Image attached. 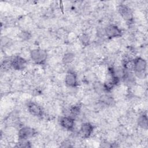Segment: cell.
Listing matches in <instances>:
<instances>
[{
  "mask_svg": "<svg viewBox=\"0 0 148 148\" xmlns=\"http://www.w3.org/2000/svg\"><path fill=\"white\" fill-rule=\"evenodd\" d=\"M138 125L140 127L147 129V117L146 114H143L139 116L138 120Z\"/></svg>",
  "mask_w": 148,
  "mask_h": 148,
  "instance_id": "obj_11",
  "label": "cell"
},
{
  "mask_svg": "<svg viewBox=\"0 0 148 148\" xmlns=\"http://www.w3.org/2000/svg\"><path fill=\"white\" fill-rule=\"evenodd\" d=\"M80 111V106L79 105H73L71 108L69 109V116L73 117V119L77 116L79 114Z\"/></svg>",
  "mask_w": 148,
  "mask_h": 148,
  "instance_id": "obj_12",
  "label": "cell"
},
{
  "mask_svg": "<svg viewBox=\"0 0 148 148\" xmlns=\"http://www.w3.org/2000/svg\"><path fill=\"white\" fill-rule=\"evenodd\" d=\"M36 133V132L35 129L29 127H23L18 131V139L19 140H27L33 137Z\"/></svg>",
  "mask_w": 148,
  "mask_h": 148,
  "instance_id": "obj_2",
  "label": "cell"
},
{
  "mask_svg": "<svg viewBox=\"0 0 148 148\" xmlns=\"http://www.w3.org/2000/svg\"><path fill=\"white\" fill-rule=\"evenodd\" d=\"M106 36L109 38H117L121 35V30L116 25L111 24L106 27L105 30Z\"/></svg>",
  "mask_w": 148,
  "mask_h": 148,
  "instance_id": "obj_5",
  "label": "cell"
},
{
  "mask_svg": "<svg viewBox=\"0 0 148 148\" xmlns=\"http://www.w3.org/2000/svg\"><path fill=\"white\" fill-rule=\"evenodd\" d=\"M74 119L69 116H64L61 117L60 120V125L64 128L68 130H73L75 125Z\"/></svg>",
  "mask_w": 148,
  "mask_h": 148,
  "instance_id": "obj_9",
  "label": "cell"
},
{
  "mask_svg": "<svg viewBox=\"0 0 148 148\" xmlns=\"http://www.w3.org/2000/svg\"><path fill=\"white\" fill-rule=\"evenodd\" d=\"M10 66L17 71H21L25 68L27 66V61L20 56L14 57L10 61Z\"/></svg>",
  "mask_w": 148,
  "mask_h": 148,
  "instance_id": "obj_4",
  "label": "cell"
},
{
  "mask_svg": "<svg viewBox=\"0 0 148 148\" xmlns=\"http://www.w3.org/2000/svg\"><path fill=\"white\" fill-rule=\"evenodd\" d=\"M47 53L45 50L40 49H35L31 51L30 57L32 60L37 64H43L47 59Z\"/></svg>",
  "mask_w": 148,
  "mask_h": 148,
  "instance_id": "obj_1",
  "label": "cell"
},
{
  "mask_svg": "<svg viewBox=\"0 0 148 148\" xmlns=\"http://www.w3.org/2000/svg\"><path fill=\"white\" fill-rule=\"evenodd\" d=\"M134 68L133 71L135 73H145L147 67L146 60L141 57H137L133 60Z\"/></svg>",
  "mask_w": 148,
  "mask_h": 148,
  "instance_id": "obj_3",
  "label": "cell"
},
{
  "mask_svg": "<svg viewBox=\"0 0 148 148\" xmlns=\"http://www.w3.org/2000/svg\"><path fill=\"white\" fill-rule=\"evenodd\" d=\"M75 59V54L72 53H67L64 54L62 57V62L65 64H70Z\"/></svg>",
  "mask_w": 148,
  "mask_h": 148,
  "instance_id": "obj_13",
  "label": "cell"
},
{
  "mask_svg": "<svg viewBox=\"0 0 148 148\" xmlns=\"http://www.w3.org/2000/svg\"><path fill=\"white\" fill-rule=\"evenodd\" d=\"M17 146L20 147H31V145L27 140H20Z\"/></svg>",
  "mask_w": 148,
  "mask_h": 148,
  "instance_id": "obj_16",
  "label": "cell"
},
{
  "mask_svg": "<svg viewBox=\"0 0 148 148\" xmlns=\"http://www.w3.org/2000/svg\"><path fill=\"white\" fill-rule=\"evenodd\" d=\"M101 101L102 103H105V105H111L113 102V99L110 96L108 95H103L101 98Z\"/></svg>",
  "mask_w": 148,
  "mask_h": 148,
  "instance_id": "obj_14",
  "label": "cell"
},
{
  "mask_svg": "<svg viewBox=\"0 0 148 148\" xmlns=\"http://www.w3.org/2000/svg\"><path fill=\"white\" fill-rule=\"evenodd\" d=\"M118 10L119 13L120 14V15L121 16L124 20L127 21H130L132 20V12L128 6L125 5H121L119 6Z\"/></svg>",
  "mask_w": 148,
  "mask_h": 148,
  "instance_id": "obj_6",
  "label": "cell"
},
{
  "mask_svg": "<svg viewBox=\"0 0 148 148\" xmlns=\"http://www.w3.org/2000/svg\"><path fill=\"white\" fill-rule=\"evenodd\" d=\"M65 83L69 87H75L77 85L76 74L72 71H69L65 77Z\"/></svg>",
  "mask_w": 148,
  "mask_h": 148,
  "instance_id": "obj_8",
  "label": "cell"
},
{
  "mask_svg": "<svg viewBox=\"0 0 148 148\" xmlns=\"http://www.w3.org/2000/svg\"><path fill=\"white\" fill-rule=\"evenodd\" d=\"M28 112L33 116H41L43 114V110L40 106L34 102H29L27 106Z\"/></svg>",
  "mask_w": 148,
  "mask_h": 148,
  "instance_id": "obj_10",
  "label": "cell"
},
{
  "mask_svg": "<svg viewBox=\"0 0 148 148\" xmlns=\"http://www.w3.org/2000/svg\"><path fill=\"white\" fill-rule=\"evenodd\" d=\"M28 34L27 32H23L22 33V35H21V37H23V38H26L27 39H28L29 37H28Z\"/></svg>",
  "mask_w": 148,
  "mask_h": 148,
  "instance_id": "obj_17",
  "label": "cell"
},
{
  "mask_svg": "<svg viewBox=\"0 0 148 148\" xmlns=\"http://www.w3.org/2000/svg\"><path fill=\"white\" fill-rule=\"evenodd\" d=\"M80 40L81 42L82 43V44L84 46L87 45L89 43V41H90L88 36L87 34H82L80 36Z\"/></svg>",
  "mask_w": 148,
  "mask_h": 148,
  "instance_id": "obj_15",
  "label": "cell"
},
{
  "mask_svg": "<svg viewBox=\"0 0 148 148\" xmlns=\"http://www.w3.org/2000/svg\"><path fill=\"white\" fill-rule=\"evenodd\" d=\"M94 130L93 125L90 123H84L81 125L80 134L82 138H87L90 136Z\"/></svg>",
  "mask_w": 148,
  "mask_h": 148,
  "instance_id": "obj_7",
  "label": "cell"
}]
</instances>
